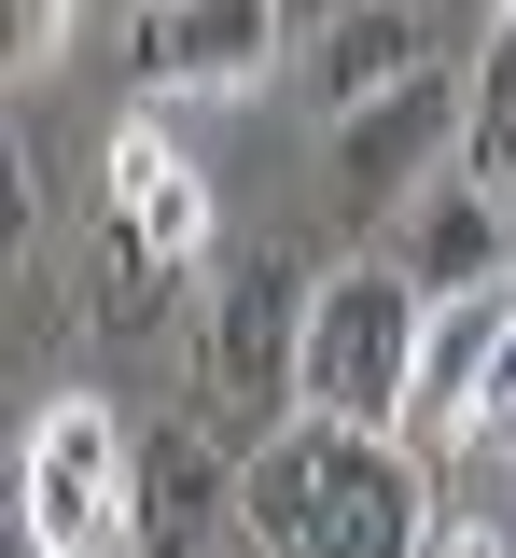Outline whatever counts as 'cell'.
<instances>
[{
  "mask_svg": "<svg viewBox=\"0 0 516 558\" xmlns=\"http://www.w3.org/2000/svg\"><path fill=\"white\" fill-rule=\"evenodd\" d=\"M237 545L251 558H419L433 545V461L405 433L294 418L237 475Z\"/></svg>",
  "mask_w": 516,
  "mask_h": 558,
  "instance_id": "cell-1",
  "label": "cell"
},
{
  "mask_svg": "<svg viewBox=\"0 0 516 558\" xmlns=\"http://www.w3.org/2000/svg\"><path fill=\"white\" fill-rule=\"evenodd\" d=\"M307 293L321 279L280 238H251V252H223L196 279V418H210L237 461L307 418Z\"/></svg>",
  "mask_w": 516,
  "mask_h": 558,
  "instance_id": "cell-2",
  "label": "cell"
},
{
  "mask_svg": "<svg viewBox=\"0 0 516 558\" xmlns=\"http://www.w3.org/2000/svg\"><path fill=\"white\" fill-rule=\"evenodd\" d=\"M419 336H433V293L391 266V252L321 266V293H307V418H335V433H405Z\"/></svg>",
  "mask_w": 516,
  "mask_h": 558,
  "instance_id": "cell-3",
  "label": "cell"
},
{
  "mask_svg": "<svg viewBox=\"0 0 516 558\" xmlns=\"http://www.w3.org/2000/svg\"><path fill=\"white\" fill-rule=\"evenodd\" d=\"M126 461L140 433L98 405V391H57L14 447V531L42 558H140V517H126Z\"/></svg>",
  "mask_w": 516,
  "mask_h": 558,
  "instance_id": "cell-4",
  "label": "cell"
},
{
  "mask_svg": "<svg viewBox=\"0 0 516 558\" xmlns=\"http://www.w3.org/2000/svg\"><path fill=\"white\" fill-rule=\"evenodd\" d=\"M280 57H294V0H126V70H140V112H182V98H251Z\"/></svg>",
  "mask_w": 516,
  "mask_h": 558,
  "instance_id": "cell-5",
  "label": "cell"
},
{
  "mask_svg": "<svg viewBox=\"0 0 516 558\" xmlns=\"http://www.w3.org/2000/svg\"><path fill=\"white\" fill-rule=\"evenodd\" d=\"M460 140H475V84L460 70H419L405 98H377V112L335 126V196L364 223H405L433 182H460Z\"/></svg>",
  "mask_w": 516,
  "mask_h": 558,
  "instance_id": "cell-6",
  "label": "cell"
},
{
  "mask_svg": "<svg viewBox=\"0 0 516 558\" xmlns=\"http://www.w3.org/2000/svg\"><path fill=\"white\" fill-rule=\"evenodd\" d=\"M237 447H223L210 418H140V461H126V517H140V558H210L237 545Z\"/></svg>",
  "mask_w": 516,
  "mask_h": 558,
  "instance_id": "cell-7",
  "label": "cell"
},
{
  "mask_svg": "<svg viewBox=\"0 0 516 558\" xmlns=\"http://www.w3.org/2000/svg\"><path fill=\"white\" fill-rule=\"evenodd\" d=\"M112 209H126V223H140V238H153L182 279H210V266H223L210 168H182V140L153 126V112H126V126H112Z\"/></svg>",
  "mask_w": 516,
  "mask_h": 558,
  "instance_id": "cell-8",
  "label": "cell"
},
{
  "mask_svg": "<svg viewBox=\"0 0 516 558\" xmlns=\"http://www.w3.org/2000/svg\"><path fill=\"white\" fill-rule=\"evenodd\" d=\"M391 266L419 279L433 307H460V293H503V279H516V209L489 196V182H433V196L391 223Z\"/></svg>",
  "mask_w": 516,
  "mask_h": 558,
  "instance_id": "cell-9",
  "label": "cell"
},
{
  "mask_svg": "<svg viewBox=\"0 0 516 558\" xmlns=\"http://www.w3.org/2000/svg\"><path fill=\"white\" fill-rule=\"evenodd\" d=\"M433 57V14L419 0H349L335 28H321V57H307V98H321V126H349V112H377V98H405Z\"/></svg>",
  "mask_w": 516,
  "mask_h": 558,
  "instance_id": "cell-10",
  "label": "cell"
},
{
  "mask_svg": "<svg viewBox=\"0 0 516 558\" xmlns=\"http://www.w3.org/2000/svg\"><path fill=\"white\" fill-rule=\"evenodd\" d=\"M84 322H98V349H153L168 322H182V266L153 252L126 209H98V279H84Z\"/></svg>",
  "mask_w": 516,
  "mask_h": 558,
  "instance_id": "cell-11",
  "label": "cell"
},
{
  "mask_svg": "<svg viewBox=\"0 0 516 558\" xmlns=\"http://www.w3.org/2000/svg\"><path fill=\"white\" fill-rule=\"evenodd\" d=\"M460 182L516 196V57H475V140H460Z\"/></svg>",
  "mask_w": 516,
  "mask_h": 558,
  "instance_id": "cell-12",
  "label": "cell"
},
{
  "mask_svg": "<svg viewBox=\"0 0 516 558\" xmlns=\"http://www.w3.org/2000/svg\"><path fill=\"white\" fill-rule=\"evenodd\" d=\"M71 14H84V0H0V57H14V84H42V70L71 57Z\"/></svg>",
  "mask_w": 516,
  "mask_h": 558,
  "instance_id": "cell-13",
  "label": "cell"
},
{
  "mask_svg": "<svg viewBox=\"0 0 516 558\" xmlns=\"http://www.w3.org/2000/svg\"><path fill=\"white\" fill-rule=\"evenodd\" d=\"M419 558H516V517L503 502H489V517H475V502H433V545Z\"/></svg>",
  "mask_w": 516,
  "mask_h": 558,
  "instance_id": "cell-14",
  "label": "cell"
},
{
  "mask_svg": "<svg viewBox=\"0 0 516 558\" xmlns=\"http://www.w3.org/2000/svg\"><path fill=\"white\" fill-rule=\"evenodd\" d=\"M489 57H516V0H489Z\"/></svg>",
  "mask_w": 516,
  "mask_h": 558,
  "instance_id": "cell-15",
  "label": "cell"
},
{
  "mask_svg": "<svg viewBox=\"0 0 516 558\" xmlns=\"http://www.w3.org/2000/svg\"><path fill=\"white\" fill-rule=\"evenodd\" d=\"M503 517H516V447H503Z\"/></svg>",
  "mask_w": 516,
  "mask_h": 558,
  "instance_id": "cell-16",
  "label": "cell"
},
{
  "mask_svg": "<svg viewBox=\"0 0 516 558\" xmlns=\"http://www.w3.org/2000/svg\"><path fill=\"white\" fill-rule=\"evenodd\" d=\"M503 307H516V279H503Z\"/></svg>",
  "mask_w": 516,
  "mask_h": 558,
  "instance_id": "cell-17",
  "label": "cell"
},
{
  "mask_svg": "<svg viewBox=\"0 0 516 558\" xmlns=\"http://www.w3.org/2000/svg\"><path fill=\"white\" fill-rule=\"evenodd\" d=\"M503 209H516V196H503Z\"/></svg>",
  "mask_w": 516,
  "mask_h": 558,
  "instance_id": "cell-18",
  "label": "cell"
}]
</instances>
